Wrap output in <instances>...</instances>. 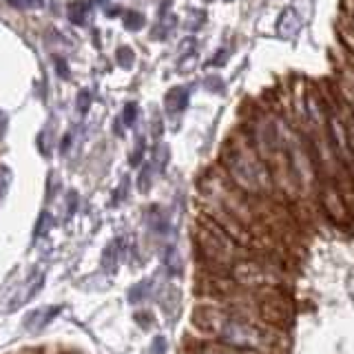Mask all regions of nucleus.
I'll return each instance as SVG.
<instances>
[{"instance_id":"obj_1","label":"nucleus","mask_w":354,"mask_h":354,"mask_svg":"<svg viewBox=\"0 0 354 354\" xmlns=\"http://www.w3.org/2000/svg\"><path fill=\"white\" fill-rule=\"evenodd\" d=\"M193 330L197 341H221L235 348L257 350L263 354H281L286 348V332L263 321H250L228 310L199 306L193 313Z\"/></svg>"},{"instance_id":"obj_2","label":"nucleus","mask_w":354,"mask_h":354,"mask_svg":"<svg viewBox=\"0 0 354 354\" xmlns=\"http://www.w3.org/2000/svg\"><path fill=\"white\" fill-rule=\"evenodd\" d=\"M221 169L226 171L228 180L241 193L250 197H268L274 191L272 173L268 164L259 158L248 131H239L224 147V151H221Z\"/></svg>"},{"instance_id":"obj_3","label":"nucleus","mask_w":354,"mask_h":354,"mask_svg":"<svg viewBox=\"0 0 354 354\" xmlns=\"http://www.w3.org/2000/svg\"><path fill=\"white\" fill-rule=\"evenodd\" d=\"M193 241L197 248V272L230 274V268L241 259L252 257L248 248L239 246L213 219L199 213L193 224Z\"/></svg>"},{"instance_id":"obj_4","label":"nucleus","mask_w":354,"mask_h":354,"mask_svg":"<svg viewBox=\"0 0 354 354\" xmlns=\"http://www.w3.org/2000/svg\"><path fill=\"white\" fill-rule=\"evenodd\" d=\"M230 277L248 290H259V288H283L286 290L290 286V277L283 266L263 254H252L248 259L237 261L230 268Z\"/></svg>"},{"instance_id":"obj_5","label":"nucleus","mask_w":354,"mask_h":354,"mask_svg":"<svg viewBox=\"0 0 354 354\" xmlns=\"http://www.w3.org/2000/svg\"><path fill=\"white\" fill-rule=\"evenodd\" d=\"M319 195H321V204H324L328 217L332 221H337V224H348L352 215L346 202H343L339 184L335 180H330V177L319 175Z\"/></svg>"},{"instance_id":"obj_6","label":"nucleus","mask_w":354,"mask_h":354,"mask_svg":"<svg viewBox=\"0 0 354 354\" xmlns=\"http://www.w3.org/2000/svg\"><path fill=\"white\" fill-rule=\"evenodd\" d=\"M180 304H182L180 290H177L175 286H166V290L162 295V310H164V315L173 317L177 310H180Z\"/></svg>"},{"instance_id":"obj_7","label":"nucleus","mask_w":354,"mask_h":354,"mask_svg":"<svg viewBox=\"0 0 354 354\" xmlns=\"http://www.w3.org/2000/svg\"><path fill=\"white\" fill-rule=\"evenodd\" d=\"M42 281H44V279H42V274L38 277V279H36V277H33V279H31L29 283H25V286L20 288V295H16L14 299H11V306H9V308H16V306H20V304L29 301V299L40 290Z\"/></svg>"},{"instance_id":"obj_8","label":"nucleus","mask_w":354,"mask_h":354,"mask_svg":"<svg viewBox=\"0 0 354 354\" xmlns=\"http://www.w3.org/2000/svg\"><path fill=\"white\" fill-rule=\"evenodd\" d=\"M164 263H166V268H169L173 274H177L182 270V259H180V252H177L173 246L171 248H166V254H164Z\"/></svg>"},{"instance_id":"obj_9","label":"nucleus","mask_w":354,"mask_h":354,"mask_svg":"<svg viewBox=\"0 0 354 354\" xmlns=\"http://www.w3.org/2000/svg\"><path fill=\"white\" fill-rule=\"evenodd\" d=\"M47 224H49V215H47V213H42V215L38 217V224H36V230H33V235H36V237H42V235H44V228H47Z\"/></svg>"},{"instance_id":"obj_10","label":"nucleus","mask_w":354,"mask_h":354,"mask_svg":"<svg viewBox=\"0 0 354 354\" xmlns=\"http://www.w3.org/2000/svg\"><path fill=\"white\" fill-rule=\"evenodd\" d=\"M164 352H166V343H164L162 337H158L153 343V354H164Z\"/></svg>"}]
</instances>
